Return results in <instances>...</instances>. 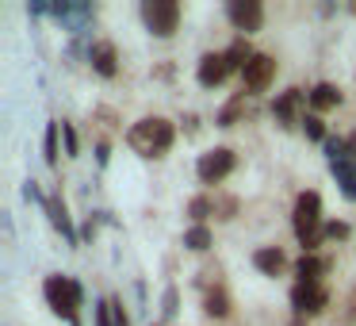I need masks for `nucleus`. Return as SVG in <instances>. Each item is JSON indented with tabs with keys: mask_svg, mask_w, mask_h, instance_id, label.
<instances>
[{
	"mask_svg": "<svg viewBox=\"0 0 356 326\" xmlns=\"http://www.w3.org/2000/svg\"><path fill=\"white\" fill-rule=\"evenodd\" d=\"M108 154H111L108 142H96V165H108Z\"/></svg>",
	"mask_w": 356,
	"mask_h": 326,
	"instance_id": "nucleus-31",
	"label": "nucleus"
},
{
	"mask_svg": "<svg viewBox=\"0 0 356 326\" xmlns=\"http://www.w3.org/2000/svg\"><path fill=\"white\" fill-rule=\"evenodd\" d=\"M42 295H47L50 311H54L58 318L77 323V307L85 303V288H81V280H73V277H47Z\"/></svg>",
	"mask_w": 356,
	"mask_h": 326,
	"instance_id": "nucleus-2",
	"label": "nucleus"
},
{
	"mask_svg": "<svg viewBox=\"0 0 356 326\" xmlns=\"http://www.w3.org/2000/svg\"><path fill=\"white\" fill-rule=\"evenodd\" d=\"M353 16H356V4H353Z\"/></svg>",
	"mask_w": 356,
	"mask_h": 326,
	"instance_id": "nucleus-34",
	"label": "nucleus"
},
{
	"mask_svg": "<svg viewBox=\"0 0 356 326\" xmlns=\"http://www.w3.org/2000/svg\"><path fill=\"white\" fill-rule=\"evenodd\" d=\"M226 16H230V24L241 31V39L253 35V31H261V24H264L261 0H230V4H226Z\"/></svg>",
	"mask_w": 356,
	"mask_h": 326,
	"instance_id": "nucleus-8",
	"label": "nucleus"
},
{
	"mask_svg": "<svg viewBox=\"0 0 356 326\" xmlns=\"http://www.w3.org/2000/svg\"><path fill=\"white\" fill-rule=\"evenodd\" d=\"M302 100H310V93H302V88H287V93L276 96L272 116H276V123L284 127V131H287V127H295V123H302V116H299Z\"/></svg>",
	"mask_w": 356,
	"mask_h": 326,
	"instance_id": "nucleus-10",
	"label": "nucleus"
},
{
	"mask_svg": "<svg viewBox=\"0 0 356 326\" xmlns=\"http://www.w3.org/2000/svg\"><path fill=\"white\" fill-rule=\"evenodd\" d=\"M88 62H92V70L100 73V77H115V70H119L115 42H108V39H96L92 47H88Z\"/></svg>",
	"mask_w": 356,
	"mask_h": 326,
	"instance_id": "nucleus-13",
	"label": "nucleus"
},
{
	"mask_svg": "<svg viewBox=\"0 0 356 326\" xmlns=\"http://www.w3.org/2000/svg\"><path fill=\"white\" fill-rule=\"evenodd\" d=\"M330 169H333V177H337L341 192H345L348 200H356V165L345 162V165H330Z\"/></svg>",
	"mask_w": 356,
	"mask_h": 326,
	"instance_id": "nucleus-19",
	"label": "nucleus"
},
{
	"mask_svg": "<svg viewBox=\"0 0 356 326\" xmlns=\"http://www.w3.org/2000/svg\"><path fill=\"white\" fill-rule=\"evenodd\" d=\"M188 215H192V226H203V219L215 215V200H211V196H195V200L188 203Z\"/></svg>",
	"mask_w": 356,
	"mask_h": 326,
	"instance_id": "nucleus-22",
	"label": "nucleus"
},
{
	"mask_svg": "<svg viewBox=\"0 0 356 326\" xmlns=\"http://www.w3.org/2000/svg\"><path fill=\"white\" fill-rule=\"evenodd\" d=\"M203 311H207L211 318H226L230 315V292H226L222 284L207 288V295H203Z\"/></svg>",
	"mask_w": 356,
	"mask_h": 326,
	"instance_id": "nucleus-17",
	"label": "nucleus"
},
{
	"mask_svg": "<svg viewBox=\"0 0 356 326\" xmlns=\"http://www.w3.org/2000/svg\"><path fill=\"white\" fill-rule=\"evenodd\" d=\"M222 54H226V62H230V73H234V70H245V65L253 62V50H249L245 39H234L230 47L222 50Z\"/></svg>",
	"mask_w": 356,
	"mask_h": 326,
	"instance_id": "nucleus-18",
	"label": "nucleus"
},
{
	"mask_svg": "<svg viewBox=\"0 0 356 326\" xmlns=\"http://www.w3.org/2000/svg\"><path fill=\"white\" fill-rule=\"evenodd\" d=\"M177 300H180V295H177V288H165V295H161V315L165 318H172V315H177Z\"/></svg>",
	"mask_w": 356,
	"mask_h": 326,
	"instance_id": "nucleus-27",
	"label": "nucleus"
},
{
	"mask_svg": "<svg viewBox=\"0 0 356 326\" xmlns=\"http://www.w3.org/2000/svg\"><path fill=\"white\" fill-rule=\"evenodd\" d=\"M348 234H353V226H348V223H337V219L325 223V242H345Z\"/></svg>",
	"mask_w": 356,
	"mask_h": 326,
	"instance_id": "nucleus-25",
	"label": "nucleus"
},
{
	"mask_svg": "<svg viewBox=\"0 0 356 326\" xmlns=\"http://www.w3.org/2000/svg\"><path fill=\"white\" fill-rule=\"evenodd\" d=\"M211 242H215V238H211L207 223H203V226H192V231L184 234V246L192 249V254H207V249H211Z\"/></svg>",
	"mask_w": 356,
	"mask_h": 326,
	"instance_id": "nucleus-20",
	"label": "nucleus"
},
{
	"mask_svg": "<svg viewBox=\"0 0 356 326\" xmlns=\"http://www.w3.org/2000/svg\"><path fill=\"white\" fill-rule=\"evenodd\" d=\"M272 77H276V62H272L268 54H253V62L241 70V93L245 96L264 93V88L272 85Z\"/></svg>",
	"mask_w": 356,
	"mask_h": 326,
	"instance_id": "nucleus-7",
	"label": "nucleus"
},
{
	"mask_svg": "<svg viewBox=\"0 0 356 326\" xmlns=\"http://www.w3.org/2000/svg\"><path fill=\"white\" fill-rule=\"evenodd\" d=\"M142 20H146L149 35L172 39V35H177V24H180V4L177 0H146V4H142Z\"/></svg>",
	"mask_w": 356,
	"mask_h": 326,
	"instance_id": "nucleus-3",
	"label": "nucleus"
},
{
	"mask_svg": "<svg viewBox=\"0 0 356 326\" xmlns=\"http://www.w3.org/2000/svg\"><path fill=\"white\" fill-rule=\"evenodd\" d=\"M195 77H200L203 88H218L226 77H230V62H226V54H203Z\"/></svg>",
	"mask_w": 356,
	"mask_h": 326,
	"instance_id": "nucleus-11",
	"label": "nucleus"
},
{
	"mask_svg": "<svg viewBox=\"0 0 356 326\" xmlns=\"http://www.w3.org/2000/svg\"><path fill=\"white\" fill-rule=\"evenodd\" d=\"M325 272H330V257L302 254L299 261H295V277H299V284H322Z\"/></svg>",
	"mask_w": 356,
	"mask_h": 326,
	"instance_id": "nucleus-14",
	"label": "nucleus"
},
{
	"mask_svg": "<svg viewBox=\"0 0 356 326\" xmlns=\"http://www.w3.org/2000/svg\"><path fill=\"white\" fill-rule=\"evenodd\" d=\"M96 326H115V315H111V300L96 303Z\"/></svg>",
	"mask_w": 356,
	"mask_h": 326,
	"instance_id": "nucleus-28",
	"label": "nucleus"
},
{
	"mask_svg": "<svg viewBox=\"0 0 356 326\" xmlns=\"http://www.w3.org/2000/svg\"><path fill=\"white\" fill-rule=\"evenodd\" d=\"M241 111H245V93H241V96H234V100L226 104L222 111H218V119H215V123H218V127H234V123L241 119Z\"/></svg>",
	"mask_w": 356,
	"mask_h": 326,
	"instance_id": "nucleus-21",
	"label": "nucleus"
},
{
	"mask_svg": "<svg viewBox=\"0 0 356 326\" xmlns=\"http://www.w3.org/2000/svg\"><path fill=\"white\" fill-rule=\"evenodd\" d=\"M111 315H115V326H131V318H127L123 300H119V295H111Z\"/></svg>",
	"mask_w": 356,
	"mask_h": 326,
	"instance_id": "nucleus-30",
	"label": "nucleus"
},
{
	"mask_svg": "<svg viewBox=\"0 0 356 326\" xmlns=\"http://www.w3.org/2000/svg\"><path fill=\"white\" fill-rule=\"evenodd\" d=\"M42 211L50 215V226H54V231L62 234V238L70 242V246H77V242H81V234L73 231V219H70V211H65V203L58 200V196H47V203H42Z\"/></svg>",
	"mask_w": 356,
	"mask_h": 326,
	"instance_id": "nucleus-12",
	"label": "nucleus"
},
{
	"mask_svg": "<svg viewBox=\"0 0 356 326\" xmlns=\"http://www.w3.org/2000/svg\"><path fill=\"white\" fill-rule=\"evenodd\" d=\"M96 238V219H88L85 226H81V242H92Z\"/></svg>",
	"mask_w": 356,
	"mask_h": 326,
	"instance_id": "nucleus-32",
	"label": "nucleus"
},
{
	"mask_svg": "<svg viewBox=\"0 0 356 326\" xmlns=\"http://www.w3.org/2000/svg\"><path fill=\"white\" fill-rule=\"evenodd\" d=\"M58 134H62V123H47V139H42V157H47V165H58Z\"/></svg>",
	"mask_w": 356,
	"mask_h": 326,
	"instance_id": "nucleus-23",
	"label": "nucleus"
},
{
	"mask_svg": "<svg viewBox=\"0 0 356 326\" xmlns=\"http://www.w3.org/2000/svg\"><path fill=\"white\" fill-rule=\"evenodd\" d=\"M50 16H54L70 35H85L88 24H92V8H88V4H65V0L62 4H50Z\"/></svg>",
	"mask_w": 356,
	"mask_h": 326,
	"instance_id": "nucleus-9",
	"label": "nucleus"
},
{
	"mask_svg": "<svg viewBox=\"0 0 356 326\" xmlns=\"http://www.w3.org/2000/svg\"><path fill=\"white\" fill-rule=\"evenodd\" d=\"M325 307H330V292H325V284H295L291 288V311L299 318L322 315Z\"/></svg>",
	"mask_w": 356,
	"mask_h": 326,
	"instance_id": "nucleus-6",
	"label": "nucleus"
},
{
	"mask_svg": "<svg viewBox=\"0 0 356 326\" xmlns=\"http://www.w3.org/2000/svg\"><path fill=\"white\" fill-rule=\"evenodd\" d=\"M253 265L264 272V277H280V272L287 269V257H284V249H280V246H261L253 254Z\"/></svg>",
	"mask_w": 356,
	"mask_h": 326,
	"instance_id": "nucleus-15",
	"label": "nucleus"
},
{
	"mask_svg": "<svg viewBox=\"0 0 356 326\" xmlns=\"http://www.w3.org/2000/svg\"><path fill=\"white\" fill-rule=\"evenodd\" d=\"M291 326H307V323H302V318H295V323H291Z\"/></svg>",
	"mask_w": 356,
	"mask_h": 326,
	"instance_id": "nucleus-33",
	"label": "nucleus"
},
{
	"mask_svg": "<svg viewBox=\"0 0 356 326\" xmlns=\"http://www.w3.org/2000/svg\"><path fill=\"white\" fill-rule=\"evenodd\" d=\"M291 226L295 234L302 238H310L314 231H322V196L318 192H299V200H295V211H291Z\"/></svg>",
	"mask_w": 356,
	"mask_h": 326,
	"instance_id": "nucleus-4",
	"label": "nucleus"
},
{
	"mask_svg": "<svg viewBox=\"0 0 356 326\" xmlns=\"http://www.w3.org/2000/svg\"><path fill=\"white\" fill-rule=\"evenodd\" d=\"M234 211H238V200H234V196L215 200V215H218V219H234Z\"/></svg>",
	"mask_w": 356,
	"mask_h": 326,
	"instance_id": "nucleus-29",
	"label": "nucleus"
},
{
	"mask_svg": "<svg viewBox=\"0 0 356 326\" xmlns=\"http://www.w3.org/2000/svg\"><path fill=\"white\" fill-rule=\"evenodd\" d=\"M172 139H177V131H172V123L161 119V116H146V119H138V123L127 131L131 150L142 154V157H165L172 150Z\"/></svg>",
	"mask_w": 356,
	"mask_h": 326,
	"instance_id": "nucleus-1",
	"label": "nucleus"
},
{
	"mask_svg": "<svg viewBox=\"0 0 356 326\" xmlns=\"http://www.w3.org/2000/svg\"><path fill=\"white\" fill-rule=\"evenodd\" d=\"M62 139H65V154L77 157V154H81V142H77V131H73V123H62Z\"/></svg>",
	"mask_w": 356,
	"mask_h": 326,
	"instance_id": "nucleus-26",
	"label": "nucleus"
},
{
	"mask_svg": "<svg viewBox=\"0 0 356 326\" xmlns=\"http://www.w3.org/2000/svg\"><path fill=\"white\" fill-rule=\"evenodd\" d=\"M70 326H81V323H70Z\"/></svg>",
	"mask_w": 356,
	"mask_h": 326,
	"instance_id": "nucleus-35",
	"label": "nucleus"
},
{
	"mask_svg": "<svg viewBox=\"0 0 356 326\" xmlns=\"http://www.w3.org/2000/svg\"><path fill=\"white\" fill-rule=\"evenodd\" d=\"M337 104H341V88H337V85L322 81V85H314V88H310V108H314V116H318V111L337 108Z\"/></svg>",
	"mask_w": 356,
	"mask_h": 326,
	"instance_id": "nucleus-16",
	"label": "nucleus"
},
{
	"mask_svg": "<svg viewBox=\"0 0 356 326\" xmlns=\"http://www.w3.org/2000/svg\"><path fill=\"white\" fill-rule=\"evenodd\" d=\"M195 173H200L203 185H218V180H226V177L234 173V150L215 146V150H207V154H200Z\"/></svg>",
	"mask_w": 356,
	"mask_h": 326,
	"instance_id": "nucleus-5",
	"label": "nucleus"
},
{
	"mask_svg": "<svg viewBox=\"0 0 356 326\" xmlns=\"http://www.w3.org/2000/svg\"><path fill=\"white\" fill-rule=\"evenodd\" d=\"M302 134H307V139H314V142H325V139H330V134H325L322 116H314V111H310V116H302Z\"/></svg>",
	"mask_w": 356,
	"mask_h": 326,
	"instance_id": "nucleus-24",
	"label": "nucleus"
}]
</instances>
